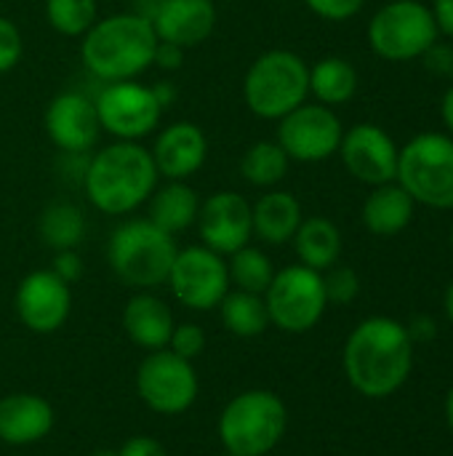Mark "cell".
<instances>
[{
    "label": "cell",
    "mask_w": 453,
    "mask_h": 456,
    "mask_svg": "<svg viewBox=\"0 0 453 456\" xmlns=\"http://www.w3.org/2000/svg\"><path fill=\"white\" fill-rule=\"evenodd\" d=\"M414 342L406 323L374 315L352 329L344 345V374L363 398H390L411 377Z\"/></svg>",
    "instance_id": "6da1fadb"
},
{
    "label": "cell",
    "mask_w": 453,
    "mask_h": 456,
    "mask_svg": "<svg viewBox=\"0 0 453 456\" xmlns=\"http://www.w3.org/2000/svg\"><path fill=\"white\" fill-rule=\"evenodd\" d=\"M158 168L150 150L139 142H112L88 158L83 187L91 206L109 216L136 211L158 187Z\"/></svg>",
    "instance_id": "7a4b0ae2"
},
{
    "label": "cell",
    "mask_w": 453,
    "mask_h": 456,
    "mask_svg": "<svg viewBox=\"0 0 453 456\" xmlns=\"http://www.w3.org/2000/svg\"><path fill=\"white\" fill-rule=\"evenodd\" d=\"M158 35L144 13H112L96 19L80 37V61L101 83L136 80L152 67Z\"/></svg>",
    "instance_id": "3957f363"
},
{
    "label": "cell",
    "mask_w": 453,
    "mask_h": 456,
    "mask_svg": "<svg viewBox=\"0 0 453 456\" xmlns=\"http://www.w3.org/2000/svg\"><path fill=\"white\" fill-rule=\"evenodd\" d=\"M310 96V64L286 48L264 51L243 77V102L262 120H280Z\"/></svg>",
    "instance_id": "277c9868"
},
{
    "label": "cell",
    "mask_w": 453,
    "mask_h": 456,
    "mask_svg": "<svg viewBox=\"0 0 453 456\" xmlns=\"http://www.w3.org/2000/svg\"><path fill=\"white\" fill-rule=\"evenodd\" d=\"M176 251L174 235L163 232L150 219H131L109 235L107 262L120 283L144 291L168 281Z\"/></svg>",
    "instance_id": "5b68a950"
},
{
    "label": "cell",
    "mask_w": 453,
    "mask_h": 456,
    "mask_svg": "<svg viewBox=\"0 0 453 456\" xmlns=\"http://www.w3.org/2000/svg\"><path fill=\"white\" fill-rule=\"evenodd\" d=\"M288 409L270 390L235 395L219 417V438L227 454L267 456L286 436Z\"/></svg>",
    "instance_id": "8992f818"
},
{
    "label": "cell",
    "mask_w": 453,
    "mask_h": 456,
    "mask_svg": "<svg viewBox=\"0 0 453 456\" xmlns=\"http://www.w3.org/2000/svg\"><path fill=\"white\" fill-rule=\"evenodd\" d=\"M395 182L419 203L438 211L453 208V136L419 134L398 152Z\"/></svg>",
    "instance_id": "52a82bcc"
},
{
    "label": "cell",
    "mask_w": 453,
    "mask_h": 456,
    "mask_svg": "<svg viewBox=\"0 0 453 456\" xmlns=\"http://www.w3.org/2000/svg\"><path fill=\"white\" fill-rule=\"evenodd\" d=\"M438 24L430 5L419 0H392L368 21V45L387 61H411L438 43Z\"/></svg>",
    "instance_id": "ba28073f"
},
{
    "label": "cell",
    "mask_w": 453,
    "mask_h": 456,
    "mask_svg": "<svg viewBox=\"0 0 453 456\" xmlns=\"http://www.w3.org/2000/svg\"><path fill=\"white\" fill-rule=\"evenodd\" d=\"M264 305L270 313V323L286 334H307L312 331L326 307L323 273L310 270L304 265H291L275 273L270 289L264 291Z\"/></svg>",
    "instance_id": "9c48e42d"
},
{
    "label": "cell",
    "mask_w": 453,
    "mask_h": 456,
    "mask_svg": "<svg viewBox=\"0 0 453 456\" xmlns=\"http://www.w3.org/2000/svg\"><path fill=\"white\" fill-rule=\"evenodd\" d=\"M101 131L112 134L117 142H142L150 136L163 115L152 86L139 80H117L104 83L101 91L93 96Z\"/></svg>",
    "instance_id": "30bf717a"
},
{
    "label": "cell",
    "mask_w": 453,
    "mask_h": 456,
    "mask_svg": "<svg viewBox=\"0 0 453 456\" xmlns=\"http://www.w3.org/2000/svg\"><path fill=\"white\" fill-rule=\"evenodd\" d=\"M136 390L147 409L163 417L184 414L198 401V374L192 361H184L166 350H152L139 371H136Z\"/></svg>",
    "instance_id": "8fae6325"
},
{
    "label": "cell",
    "mask_w": 453,
    "mask_h": 456,
    "mask_svg": "<svg viewBox=\"0 0 453 456\" xmlns=\"http://www.w3.org/2000/svg\"><path fill=\"white\" fill-rule=\"evenodd\" d=\"M344 126L326 104H299L278 120V144L296 163H320L339 152Z\"/></svg>",
    "instance_id": "7c38bea8"
},
{
    "label": "cell",
    "mask_w": 453,
    "mask_h": 456,
    "mask_svg": "<svg viewBox=\"0 0 453 456\" xmlns=\"http://www.w3.org/2000/svg\"><path fill=\"white\" fill-rule=\"evenodd\" d=\"M166 283L171 286L179 305L198 313L214 310L230 291L227 262L222 254L206 246H187L176 251Z\"/></svg>",
    "instance_id": "4fadbf2b"
},
{
    "label": "cell",
    "mask_w": 453,
    "mask_h": 456,
    "mask_svg": "<svg viewBox=\"0 0 453 456\" xmlns=\"http://www.w3.org/2000/svg\"><path fill=\"white\" fill-rule=\"evenodd\" d=\"M398 152L400 147L395 139L376 123H358L347 128L339 144V158L350 176L371 187L395 182Z\"/></svg>",
    "instance_id": "5bb4252c"
},
{
    "label": "cell",
    "mask_w": 453,
    "mask_h": 456,
    "mask_svg": "<svg viewBox=\"0 0 453 456\" xmlns=\"http://www.w3.org/2000/svg\"><path fill=\"white\" fill-rule=\"evenodd\" d=\"M13 307L19 321L35 334L59 331L72 310V291L53 270H35L21 278Z\"/></svg>",
    "instance_id": "9a60e30c"
},
{
    "label": "cell",
    "mask_w": 453,
    "mask_h": 456,
    "mask_svg": "<svg viewBox=\"0 0 453 456\" xmlns=\"http://www.w3.org/2000/svg\"><path fill=\"white\" fill-rule=\"evenodd\" d=\"M195 224L203 246L222 256L235 254L238 248L248 246V240L254 238L251 203L232 190H222L206 198L200 203V214Z\"/></svg>",
    "instance_id": "2e32d148"
},
{
    "label": "cell",
    "mask_w": 453,
    "mask_h": 456,
    "mask_svg": "<svg viewBox=\"0 0 453 456\" xmlns=\"http://www.w3.org/2000/svg\"><path fill=\"white\" fill-rule=\"evenodd\" d=\"M48 139L67 155L88 152L101 134L96 104L83 91H61L51 99L43 115Z\"/></svg>",
    "instance_id": "e0dca14e"
},
{
    "label": "cell",
    "mask_w": 453,
    "mask_h": 456,
    "mask_svg": "<svg viewBox=\"0 0 453 456\" xmlns=\"http://www.w3.org/2000/svg\"><path fill=\"white\" fill-rule=\"evenodd\" d=\"M155 168L168 182H187L195 176L208 158V139L203 128L192 120H174L168 123L150 150Z\"/></svg>",
    "instance_id": "ac0fdd59"
},
{
    "label": "cell",
    "mask_w": 453,
    "mask_h": 456,
    "mask_svg": "<svg viewBox=\"0 0 453 456\" xmlns=\"http://www.w3.org/2000/svg\"><path fill=\"white\" fill-rule=\"evenodd\" d=\"M216 0H160L150 13L158 40L184 51L206 43L216 29Z\"/></svg>",
    "instance_id": "d6986e66"
},
{
    "label": "cell",
    "mask_w": 453,
    "mask_h": 456,
    "mask_svg": "<svg viewBox=\"0 0 453 456\" xmlns=\"http://www.w3.org/2000/svg\"><path fill=\"white\" fill-rule=\"evenodd\" d=\"M53 430V409L35 393H13L0 401V441L32 446Z\"/></svg>",
    "instance_id": "ffe728a7"
},
{
    "label": "cell",
    "mask_w": 453,
    "mask_h": 456,
    "mask_svg": "<svg viewBox=\"0 0 453 456\" xmlns=\"http://www.w3.org/2000/svg\"><path fill=\"white\" fill-rule=\"evenodd\" d=\"M176 323H174V313L171 307L158 299L155 294H136L128 299L125 310H123V331L128 334V339L144 350H166L171 342Z\"/></svg>",
    "instance_id": "44dd1931"
},
{
    "label": "cell",
    "mask_w": 453,
    "mask_h": 456,
    "mask_svg": "<svg viewBox=\"0 0 453 456\" xmlns=\"http://www.w3.org/2000/svg\"><path fill=\"white\" fill-rule=\"evenodd\" d=\"M414 211L417 200L398 182L376 184L363 203V224L371 235L392 238L411 224Z\"/></svg>",
    "instance_id": "7402d4cb"
},
{
    "label": "cell",
    "mask_w": 453,
    "mask_h": 456,
    "mask_svg": "<svg viewBox=\"0 0 453 456\" xmlns=\"http://www.w3.org/2000/svg\"><path fill=\"white\" fill-rule=\"evenodd\" d=\"M251 219H254V235L270 246H283L294 240L299 224H302V203L283 190L264 192L254 206H251Z\"/></svg>",
    "instance_id": "603a6c76"
},
{
    "label": "cell",
    "mask_w": 453,
    "mask_h": 456,
    "mask_svg": "<svg viewBox=\"0 0 453 456\" xmlns=\"http://www.w3.org/2000/svg\"><path fill=\"white\" fill-rule=\"evenodd\" d=\"M150 222L168 235L184 232L198 222L200 198L187 182H166L150 195Z\"/></svg>",
    "instance_id": "cb8c5ba5"
},
{
    "label": "cell",
    "mask_w": 453,
    "mask_h": 456,
    "mask_svg": "<svg viewBox=\"0 0 453 456\" xmlns=\"http://www.w3.org/2000/svg\"><path fill=\"white\" fill-rule=\"evenodd\" d=\"M294 248H296L299 265L326 273L342 256V232L331 219L310 216V219H302L294 235Z\"/></svg>",
    "instance_id": "d4e9b609"
},
{
    "label": "cell",
    "mask_w": 453,
    "mask_h": 456,
    "mask_svg": "<svg viewBox=\"0 0 453 456\" xmlns=\"http://www.w3.org/2000/svg\"><path fill=\"white\" fill-rule=\"evenodd\" d=\"M358 91V72L344 56H323L310 67V94L318 104H347Z\"/></svg>",
    "instance_id": "484cf974"
},
{
    "label": "cell",
    "mask_w": 453,
    "mask_h": 456,
    "mask_svg": "<svg viewBox=\"0 0 453 456\" xmlns=\"http://www.w3.org/2000/svg\"><path fill=\"white\" fill-rule=\"evenodd\" d=\"M219 313H222L224 329L240 339L262 337L270 326V313H267L262 294H248V291L232 289L219 302Z\"/></svg>",
    "instance_id": "4316f807"
},
{
    "label": "cell",
    "mask_w": 453,
    "mask_h": 456,
    "mask_svg": "<svg viewBox=\"0 0 453 456\" xmlns=\"http://www.w3.org/2000/svg\"><path fill=\"white\" fill-rule=\"evenodd\" d=\"M37 232H40L43 243L51 246L53 251H69V248L80 246V240L85 235V216L75 203L56 200L40 214Z\"/></svg>",
    "instance_id": "83f0119b"
},
{
    "label": "cell",
    "mask_w": 453,
    "mask_h": 456,
    "mask_svg": "<svg viewBox=\"0 0 453 456\" xmlns=\"http://www.w3.org/2000/svg\"><path fill=\"white\" fill-rule=\"evenodd\" d=\"M288 155L278 142H254L240 158V174L251 187H275L288 174Z\"/></svg>",
    "instance_id": "f1b7e54d"
},
{
    "label": "cell",
    "mask_w": 453,
    "mask_h": 456,
    "mask_svg": "<svg viewBox=\"0 0 453 456\" xmlns=\"http://www.w3.org/2000/svg\"><path fill=\"white\" fill-rule=\"evenodd\" d=\"M227 275H230V286H235L238 291L264 297V291L270 289V283L275 278V267L262 248L243 246L235 254H230Z\"/></svg>",
    "instance_id": "f546056e"
},
{
    "label": "cell",
    "mask_w": 453,
    "mask_h": 456,
    "mask_svg": "<svg viewBox=\"0 0 453 456\" xmlns=\"http://www.w3.org/2000/svg\"><path fill=\"white\" fill-rule=\"evenodd\" d=\"M48 24L64 37H83L99 19L96 0H45Z\"/></svg>",
    "instance_id": "4dcf8cb0"
},
{
    "label": "cell",
    "mask_w": 453,
    "mask_h": 456,
    "mask_svg": "<svg viewBox=\"0 0 453 456\" xmlns=\"http://www.w3.org/2000/svg\"><path fill=\"white\" fill-rule=\"evenodd\" d=\"M323 289L328 305H350L360 294V278L352 267L334 265L323 273Z\"/></svg>",
    "instance_id": "1f68e13d"
},
{
    "label": "cell",
    "mask_w": 453,
    "mask_h": 456,
    "mask_svg": "<svg viewBox=\"0 0 453 456\" xmlns=\"http://www.w3.org/2000/svg\"><path fill=\"white\" fill-rule=\"evenodd\" d=\"M24 56V37L21 29L0 13V75L11 72Z\"/></svg>",
    "instance_id": "d6a6232c"
},
{
    "label": "cell",
    "mask_w": 453,
    "mask_h": 456,
    "mask_svg": "<svg viewBox=\"0 0 453 456\" xmlns=\"http://www.w3.org/2000/svg\"><path fill=\"white\" fill-rule=\"evenodd\" d=\"M168 350H171L174 355L184 358V361L200 358L203 350H206V334H203V329L195 326V323H182V326H176L174 334H171Z\"/></svg>",
    "instance_id": "836d02e7"
},
{
    "label": "cell",
    "mask_w": 453,
    "mask_h": 456,
    "mask_svg": "<svg viewBox=\"0 0 453 456\" xmlns=\"http://www.w3.org/2000/svg\"><path fill=\"white\" fill-rule=\"evenodd\" d=\"M304 5L326 21H347L360 13L366 0H304Z\"/></svg>",
    "instance_id": "e575fe53"
},
{
    "label": "cell",
    "mask_w": 453,
    "mask_h": 456,
    "mask_svg": "<svg viewBox=\"0 0 453 456\" xmlns=\"http://www.w3.org/2000/svg\"><path fill=\"white\" fill-rule=\"evenodd\" d=\"M51 270H53V273L67 283V286H72L75 281H80V278H83V259L77 256V251H75V248H69V251H56Z\"/></svg>",
    "instance_id": "d590c367"
},
{
    "label": "cell",
    "mask_w": 453,
    "mask_h": 456,
    "mask_svg": "<svg viewBox=\"0 0 453 456\" xmlns=\"http://www.w3.org/2000/svg\"><path fill=\"white\" fill-rule=\"evenodd\" d=\"M425 64L430 72L435 75H451L453 67V48L451 45H441V43H433L427 51H425Z\"/></svg>",
    "instance_id": "8d00e7d4"
},
{
    "label": "cell",
    "mask_w": 453,
    "mask_h": 456,
    "mask_svg": "<svg viewBox=\"0 0 453 456\" xmlns=\"http://www.w3.org/2000/svg\"><path fill=\"white\" fill-rule=\"evenodd\" d=\"M152 64H158V67L166 69V72H176V69H182V64H184V48H179V45H174V43L158 40Z\"/></svg>",
    "instance_id": "74e56055"
},
{
    "label": "cell",
    "mask_w": 453,
    "mask_h": 456,
    "mask_svg": "<svg viewBox=\"0 0 453 456\" xmlns=\"http://www.w3.org/2000/svg\"><path fill=\"white\" fill-rule=\"evenodd\" d=\"M117 456H168V454H166V449H163L155 438H150V436H136V438L125 441V444L117 449Z\"/></svg>",
    "instance_id": "f35d334b"
},
{
    "label": "cell",
    "mask_w": 453,
    "mask_h": 456,
    "mask_svg": "<svg viewBox=\"0 0 453 456\" xmlns=\"http://www.w3.org/2000/svg\"><path fill=\"white\" fill-rule=\"evenodd\" d=\"M406 329H409V337H411L414 345H417V342H433L435 334H438V326H435V321H433L430 315L414 318Z\"/></svg>",
    "instance_id": "ab89813d"
},
{
    "label": "cell",
    "mask_w": 453,
    "mask_h": 456,
    "mask_svg": "<svg viewBox=\"0 0 453 456\" xmlns=\"http://www.w3.org/2000/svg\"><path fill=\"white\" fill-rule=\"evenodd\" d=\"M430 11H433V16H435L438 32L453 37V0H433Z\"/></svg>",
    "instance_id": "60d3db41"
},
{
    "label": "cell",
    "mask_w": 453,
    "mask_h": 456,
    "mask_svg": "<svg viewBox=\"0 0 453 456\" xmlns=\"http://www.w3.org/2000/svg\"><path fill=\"white\" fill-rule=\"evenodd\" d=\"M152 94H155V99H158V104H160L163 110L171 107V104L176 102V88H174L171 83H166V80L155 83V86H152Z\"/></svg>",
    "instance_id": "b9f144b4"
},
{
    "label": "cell",
    "mask_w": 453,
    "mask_h": 456,
    "mask_svg": "<svg viewBox=\"0 0 453 456\" xmlns=\"http://www.w3.org/2000/svg\"><path fill=\"white\" fill-rule=\"evenodd\" d=\"M441 115H443V123L449 128V136H453V86L443 94V102H441Z\"/></svg>",
    "instance_id": "7bdbcfd3"
},
{
    "label": "cell",
    "mask_w": 453,
    "mask_h": 456,
    "mask_svg": "<svg viewBox=\"0 0 453 456\" xmlns=\"http://www.w3.org/2000/svg\"><path fill=\"white\" fill-rule=\"evenodd\" d=\"M446 318H449V323L453 326V281L449 283V289H446Z\"/></svg>",
    "instance_id": "ee69618b"
},
{
    "label": "cell",
    "mask_w": 453,
    "mask_h": 456,
    "mask_svg": "<svg viewBox=\"0 0 453 456\" xmlns=\"http://www.w3.org/2000/svg\"><path fill=\"white\" fill-rule=\"evenodd\" d=\"M446 422H449V428H451L453 433V387L449 390V395H446Z\"/></svg>",
    "instance_id": "f6af8a7d"
},
{
    "label": "cell",
    "mask_w": 453,
    "mask_h": 456,
    "mask_svg": "<svg viewBox=\"0 0 453 456\" xmlns=\"http://www.w3.org/2000/svg\"><path fill=\"white\" fill-rule=\"evenodd\" d=\"M91 456H117V452L115 449H99V452H93Z\"/></svg>",
    "instance_id": "bcb514c9"
},
{
    "label": "cell",
    "mask_w": 453,
    "mask_h": 456,
    "mask_svg": "<svg viewBox=\"0 0 453 456\" xmlns=\"http://www.w3.org/2000/svg\"><path fill=\"white\" fill-rule=\"evenodd\" d=\"M451 251H453V227H451Z\"/></svg>",
    "instance_id": "7dc6e473"
},
{
    "label": "cell",
    "mask_w": 453,
    "mask_h": 456,
    "mask_svg": "<svg viewBox=\"0 0 453 456\" xmlns=\"http://www.w3.org/2000/svg\"><path fill=\"white\" fill-rule=\"evenodd\" d=\"M449 77H451V80H453V67H451V75H449Z\"/></svg>",
    "instance_id": "c3c4849f"
},
{
    "label": "cell",
    "mask_w": 453,
    "mask_h": 456,
    "mask_svg": "<svg viewBox=\"0 0 453 456\" xmlns=\"http://www.w3.org/2000/svg\"><path fill=\"white\" fill-rule=\"evenodd\" d=\"M278 3H286V0H278Z\"/></svg>",
    "instance_id": "681fc988"
},
{
    "label": "cell",
    "mask_w": 453,
    "mask_h": 456,
    "mask_svg": "<svg viewBox=\"0 0 453 456\" xmlns=\"http://www.w3.org/2000/svg\"><path fill=\"white\" fill-rule=\"evenodd\" d=\"M224 456H232V454H224Z\"/></svg>",
    "instance_id": "f907efd6"
}]
</instances>
